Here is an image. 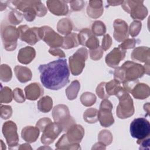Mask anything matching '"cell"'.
I'll return each instance as SVG.
<instances>
[{"instance_id": "cell-48", "label": "cell", "mask_w": 150, "mask_h": 150, "mask_svg": "<svg viewBox=\"0 0 150 150\" xmlns=\"http://www.w3.org/2000/svg\"><path fill=\"white\" fill-rule=\"evenodd\" d=\"M51 122H52V121L50 119H49L48 118H43L40 119L37 122V123L36 124V127H38L40 131L43 132V131L44 130L45 127Z\"/></svg>"}, {"instance_id": "cell-15", "label": "cell", "mask_w": 150, "mask_h": 150, "mask_svg": "<svg viewBox=\"0 0 150 150\" xmlns=\"http://www.w3.org/2000/svg\"><path fill=\"white\" fill-rule=\"evenodd\" d=\"M84 135V129L79 124H73L67 129L66 134L68 142L71 144H79Z\"/></svg>"}, {"instance_id": "cell-12", "label": "cell", "mask_w": 150, "mask_h": 150, "mask_svg": "<svg viewBox=\"0 0 150 150\" xmlns=\"http://www.w3.org/2000/svg\"><path fill=\"white\" fill-rule=\"evenodd\" d=\"M43 40L50 48L62 47L63 43V37L56 33L53 29L48 26L41 27Z\"/></svg>"}, {"instance_id": "cell-21", "label": "cell", "mask_w": 150, "mask_h": 150, "mask_svg": "<svg viewBox=\"0 0 150 150\" xmlns=\"http://www.w3.org/2000/svg\"><path fill=\"white\" fill-rule=\"evenodd\" d=\"M104 8L102 1H90L87 7V15L94 19H96L101 16Z\"/></svg>"}, {"instance_id": "cell-46", "label": "cell", "mask_w": 150, "mask_h": 150, "mask_svg": "<svg viewBox=\"0 0 150 150\" xmlns=\"http://www.w3.org/2000/svg\"><path fill=\"white\" fill-rule=\"evenodd\" d=\"M70 4V7L74 11H80L84 6L85 2L83 1H66Z\"/></svg>"}, {"instance_id": "cell-17", "label": "cell", "mask_w": 150, "mask_h": 150, "mask_svg": "<svg viewBox=\"0 0 150 150\" xmlns=\"http://www.w3.org/2000/svg\"><path fill=\"white\" fill-rule=\"evenodd\" d=\"M46 4L49 11L55 15H66L69 12L68 5L65 1H47Z\"/></svg>"}, {"instance_id": "cell-4", "label": "cell", "mask_w": 150, "mask_h": 150, "mask_svg": "<svg viewBox=\"0 0 150 150\" xmlns=\"http://www.w3.org/2000/svg\"><path fill=\"white\" fill-rule=\"evenodd\" d=\"M143 1H124L121 4L123 9L130 13L133 19L143 20L148 15L147 8Z\"/></svg>"}, {"instance_id": "cell-51", "label": "cell", "mask_w": 150, "mask_h": 150, "mask_svg": "<svg viewBox=\"0 0 150 150\" xmlns=\"http://www.w3.org/2000/svg\"><path fill=\"white\" fill-rule=\"evenodd\" d=\"M123 2V1H107V3L110 6H116L121 5Z\"/></svg>"}, {"instance_id": "cell-3", "label": "cell", "mask_w": 150, "mask_h": 150, "mask_svg": "<svg viewBox=\"0 0 150 150\" xmlns=\"http://www.w3.org/2000/svg\"><path fill=\"white\" fill-rule=\"evenodd\" d=\"M115 96L118 98L119 104L117 107V115L119 118H129L134 113L133 101L129 94L124 87H121Z\"/></svg>"}, {"instance_id": "cell-45", "label": "cell", "mask_w": 150, "mask_h": 150, "mask_svg": "<svg viewBox=\"0 0 150 150\" xmlns=\"http://www.w3.org/2000/svg\"><path fill=\"white\" fill-rule=\"evenodd\" d=\"M103 54V50L102 49L101 47H100V46L96 49L90 50V58L93 60H100L102 57Z\"/></svg>"}, {"instance_id": "cell-28", "label": "cell", "mask_w": 150, "mask_h": 150, "mask_svg": "<svg viewBox=\"0 0 150 150\" xmlns=\"http://www.w3.org/2000/svg\"><path fill=\"white\" fill-rule=\"evenodd\" d=\"M56 149H79L80 147L79 144H70L65 134H63L56 144Z\"/></svg>"}, {"instance_id": "cell-40", "label": "cell", "mask_w": 150, "mask_h": 150, "mask_svg": "<svg viewBox=\"0 0 150 150\" xmlns=\"http://www.w3.org/2000/svg\"><path fill=\"white\" fill-rule=\"evenodd\" d=\"M105 82H101L100 83L96 88V94L101 99H107L110 96L107 94L105 90Z\"/></svg>"}, {"instance_id": "cell-1", "label": "cell", "mask_w": 150, "mask_h": 150, "mask_svg": "<svg viewBox=\"0 0 150 150\" xmlns=\"http://www.w3.org/2000/svg\"><path fill=\"white\" fill-rule=\"evenodd\" d=\"M42 85L46 88L57 90L69 82L70 71L66 59H58L38 67Z\"/></svg>"}, {"instance_id": "cell-33", "label": "cell", "mask_w": 150, "mask_h": 150, "mask_svg": "<svg viewBox=\"0 0 150 150\" xmlns=\"http://www.w3.org/2000/svg\"><path fill=\"white\" fill-rule=\"evenodd\" d=\"M91 32L95 35L102 36L106 32V27L101 21H96L92 25Z\"/></svg>"}, {"instance_id": "cell-27", "label": "cell", "mask_w": 150, "mask_h": 150, "mask_svg": "<svg viewBox=\"0 0 150 150\" xmlns=\"http://www.w3.org/2000/svg\"><path fill=\"white\" fill-rule=\"evenodd\" d=\"M38 110L44 113L49 112L53 106V100L49 96H45L42 97L38 101Z\"/></svg>"}, {"instance_id": "cell-19", "label": "cell", "mask_w": 150, "mask_h": 150, "mask_svg": "<svg viewBox=\"0 0 150 150\" xmlns=\"http://www.w3.org/2000/svg\"><path fill=\"white\" fill-rule=\"evenodd\" d=\"M131 57L133 60L143 62L145 64H149V48L145 46L137 47L132 51Z\"/></svg>"}, {"instance_id": "cell-6", "label": "cell", "mask_w": 150, "mask_h": 150, "mask_svg": "<svg viewBox=\"0 0 150 150\" xmlns=\"http://www.w3.org/2000/svg\"><path fill=\"white\" fill-rule=\"evenodd\" d=\"M1 37L4 48L8 51L15 50L17 46V40L19 38L18 28L13 26L1 25Z\"/></svg>"}, {"instance_id": "cell-53", "label": "cell", "mask_w": 150, "mask_h": 150, "mask_svg": "<svg viewBox=\"0 0 150 150\" xmlns=\"http://www.w3.org/2000/svg\"><path fill=\"white\" fill-rule=\"evenodd\" d=\"M144 109L145 111H146L147 114H149V103H147L146 104H144Z\"/></svg>"}, {"instance_id": "cell-35", "label": "cell", "mask_w": 150, "mask_h": 150, "mask_svg": "<svg viewBox=\"0 0 150 150\" xmlns=\"http://www.w3.org/2000/svg\"><path fill=\"white\" fill-rule=\"evenodd\" d=\"M23 20V14L17 10H12L9 13L8 21L12 25H18Z\"/></svg>"}, {"instance_id": "cell-38", "label": "cell", "mask_w": 150, "mask_h": 150, "mask_svg": "<svg viewBox=\"0 0 150 150\" xmlns=\"http://www.w3.org/2000/svg\"><path fill=\"white\" fill-rule=\"evenodd\" d=\"M12 76L11 67L7 64H2L1 66V80L4 82H8L11 80Z\"/></svg>"}, {"instance_id": "cell-31", "label": "cell", "mask_w": 150, "mask_h": 150, "mask_svg": "<svg viewBox=\"0 0 150 150\" xmlns=\"http://www.w3.org/2000/svg\"><path fill=\"white\" fill-rule=\"evenodd\" d=\"M81 104L86 107H90L95 104L96 101V96L90 92H85L80 97Z\"/></svg>"}, {"instance_id": "cell-30", "label": "cell", "mask_w": 150, "mask_h": 150, "mask_svg": "<svg viewBox=\"0 0 150 150\" xmlns=\"http://www.w3.org/2000/svg\"><path fill=\"white\" fill-rule=\"evenodd\" d=\"M98 110L96 108L87 109L83 114L84 120L89 124H93L98 121Z\"/></svg>"}, {"instance_id": "cell-23", "label": "cell", "mask_w": 150, "mask_h": 150, "mask_svg": "<svg viewBox=\"0 0 150 150\" xmlns=\"http://www.w3.org/2000/svg\"><path fill=\"white\" fill-rule=\"evenodd\" d=\"M40 130L36 127L27 126L22 130V138L28 143H32L36 141L39 135Z\"/></svg>"}, {"instance_id": "cell-24", "label": "cell", "mask_w": 150, "mask_h": 150, "mask_svg": "<svg viewBox=\"0 0 150 150\" xmlns=\"http://www.w3.org/2000/svg\"><path fill=\"white\" fill-rule=\"evenodd\" d=\"M14 71L18 80L21 83L28 82L32 79V74L28 67L17 65L15 67Z\"/></svg>"}, {"instance_id": "cell-43", "label": "cell", "mask_w": 150, "mask_h": 150, "mask_svg": "<svg viewBox=\"0 0 150 150\" xmlns=\"http://www.w3.org/2000/svg\"><path fill=\"white\" fill-rule=\"evenodd\" d=\"M136 45V40L134 38L132 39H127L122 42L121 44H120L118 47L123 50L129 49L134 48Z\"/></svg>"}, {"instance_id": "cell-34", "label": "cell", "mask_w": 150, "mask_h": 150, "mask_svg": "<svg viewBox=\"0 0 150 150\" xmlns=\"http://www.w3.org/2000/svg\"><path fill=\"white\" fill-rule=\"evenodd\" d=\"M99 142L103 143L105 146L110 145L112 141V135L111 133L108 130H102L99 133L98 136Z\"/></svg>"}, {"instance_id": "cell-41", "label": "cell", "mask_w": 150, "mask_h": 150, "mask_svg": "<svg viewBox=\"0 0 150 150\" xmlns=\"http://www.w3.org/2000/svg\"><path fill=\"white\" fill-rule=\"evenodd\" d=\"M13 98L18 103H22L25 102V98L23 93V91L20 88H16L13 90Z\"/></svg>"}, {"instance_id": "cell-11", "label": "cell", "mask_w": 150, "mask_h": 150, "mask_svg": "<svg viewBox=\"0 0 150 150\" xmlns=\"http://www.w3.org/2000/svg\"><path fill=\"white\" fill-rule=\"evenodd\" d=\"M63 131L62 125L56 122H50L43 131L41 142L45 145L52 143L59 135Z\"/></svg>"}, {"instance_id": "cell-37", "label": "cell", "mask_w": 150, "mask_h": 150, "mask_svg": "<svg viewBox=\"0 0 150 150\" xmlns=\"http://www.w3.org/2000/svg\"><path fill=\"white\" fill-rule=\"evenodd\" d=\"M12 91L8 87H2L1 90V103H9L12 100Z\"/></svg>"}, {"instance_id": "cell-8", "label": "cell", "mask_w": 150, "mask_h": 150, "mask_svg": "<svg viewBox=\"0 0 150 150\" xmlns=\"http://www.w3.org/2000/svg\"><path fill=\"white\" fill-rule=\"evenodd\" d=\"M129 130L132 137L142 139L149 136L150 124L146 118H137L131 122Z\"/></svg>"}, {"instance_id": "cell-2", "label": "cell", "mask_w": 150, "mask_h": 150, "mask_svg": "<svg viewBox=\"0 0 150 150\" xmlns=\"http://www.w3.org/2000/svg\"><path fill=\"white\" fill-rule=\"evenodd\" d=\"M145 73L144 66L128 60L115 70L114 77L115 80L122 83L127 81L137 80Z\"/></svg>"}, {"instance_id": "cell-25", "label": "cell", "mask_w": 150, "mask_h": 150, "mask_svg": "<svg viewBox=\"0 0 150 150\" xmlns=\"http://www.w3.org/2000/svg\"><path fill=\"white\" fill-rule=\"evenodd\" d=\"M79 45L78 34L76 33H71L63 37V43L62 47L65 49H69L77 47Z\"/></svg>"}, {"instance_id": "cell-36", "label": "cell", "mask_w": 150, "mask_h": 150, "mask_svg": "<svg viewBox=\"0 0 150 150\" xmlns=\"http://www.w3.org/2000/svg\"><path fill=\"white\" fill-rule=\"evenodd\" d=\"M94 34L92 33L91 30L88 28L83 29L78 34V39L79 45L82 46H85L86 42L88 39Z\"/></svg>"}, {"instance_id": "cell-5", "label": "cell", "mask_w": 150, "mask_h": 150, "mask_svg": "<svg viewBox=\"0 0 150 150\" xmlns=\"http://www.w3.org/2000/svg\"><path fill=\"white\" fill-rule=\"evenodd\" d=\"M88 57V51L85 47L79 49L69 57V67L74 76H78L85 67V61Z\"/></svg>"}, {"instance_id": "cell-10", "label": "cell", "mask_w": 150, "mask_h": 150, "mask_svg": "<svg viewBox=\"0 0 150 150\" xmlns=\"http://www.w3.org/2000/svg\"><path fill=\"white\" fill-rule=\"evenodd\" d=\"M112 104L107 99H104L100 103L99 111H98V120L101 125L104 127H108L114 122V119L112 114Z\"/></svg>"}, {"instance_id": "cell-7", "label": "cell", "mask_w": 150, "mask_h": 150, "mask_svg": "<svg viewBox=\"0 0 150 150\" xmlns=\"http://www.w3.org/2000/svg\"><path fill=\"white\" fill-rule=\"evenodd\" d=\"M52 115L54 122L60 124L63 130H66L75 124V121L70 116L68 107L64 104L56 105L53 110Z\"/></svg>"}, {"instance_id": "cell-14", "label": "cell", "mask_w": 150, "mask_h": 150, "mask_svg": "<svg viewBox=\"0 0 150 150\" xmlns=\"http://www.w3.org/2000/svg\"><path fill=\"white\" fill-rule=\"evenodd\" d=\"M114 31L113 36L118 42H121L128 38V28L127 23L121 19H115L113 24Z\"/></svg>"}, {"instance_id": "cell-44", "label": "cell", "mask_w": 150, "mask_h": 150, "mask_svg": "<svg viewBox=\"0 0 150 150\" xmlns=\"http://www.w3.org/2000/svg\"><path fill=\"white\" fill-rule=\"evenodd\" d=\"M12 114V109L9 105H1V117L2 119L6 120L11 117Z\"/></svg>"}, {"instance_id": "cell-22", "label": "cell", "mask_w": 150, "mask_h": 150, "mask_svg": "<svg viewBox=\"0 0 150 150\" xmlns=\"http://www.w3.org/2000/svg\"><path fill=\"white\" fill-rule=\"evenodd\" d=\"M132 96L139 100L148 98L150 94V89L148 85L144 83H138L130 91Z\"/></svg>"}, {"instance_id": "cell-29", "label": "cell", "mask_w": 150, "mask_h": 150, "mask_svg": "<svg viewBox=\"0 0 150 150\" xmlns=\"http://www.w3.org/2000/svg\"><path fill=\"white\" fill-rule=\"evenodd\" d=\"M80 88V84L79 81L78 80L73 81L70 85L66 90V94L67 98L69 100H73L75 99L77 96Z\"/></svg>"}, {"instance_id": "cell-49", "label": "cell", "mask_w": 150, "mask_h": 150, "mask_svg": "<svg viewBox=\"0 0 150 150\" xmlns=\"http://www.w3.org/2000/svg\"><path fill=\"white\" fill-rule=\"evenodd\" d=\"M137 143L139 145V149H150L149 147V136L142 139H138Z\"/></svg>"}, {"instance_id": "cell-26", "label": "cell", "mask_w": 150, "mask_h": 150, "mask_svg": "<svg viewBox=\"0 0 150 150\" xmlns=\"http://www.w3.org/2000/svg\"><path fill=\"white\" fill-rule=\"evenodd\" d=\"M57 29L59 33L66 36L71 33V31L73 29L71 21L68 18H63L60 19L57 23Z\"/></svg>"}, {"instance_id": "cell-32", "label": "cell", "mask_w": 150, "mask_h": 150, "mask_svg": "<svg viewBox=\"0 0 150 150\" xmlns=\"http://www.w3.org/2000/svg\"><path fill=\"white\" fill-rule=\"evenodd\" d=\"M121 87L120 83L118 81L114 79L108 83H106L105 88L107 94L110 96L112 95H115L118 89Z\"/></svg>"}, {"instance_id": "cell-52", "label": "cell", "mask_w": 150, "mask_h": 150, "mask_svg": "<svg viewBox=\"0 0 150 150\" xmlns=\"http://www.w3.org/2000/svg\"><path fill=\"white\" fill-rule=\"evenodd\" d=\"M19 149H32L31 146L29 144H23L21 145V146L19 148Z\"/></svg>"}, {"instance_id": "cell-16", "label": "cell", "mask_w": 150, "mask_h": 150, "mask_svg": "<svg viewBox=\"0 0 150 150\" xmlns=\"http://www.w3.org/2000/svg\"><path fill=\"white\" fill-rule=\"evenodd\" d=\"M126 51L120 47L114 48L105 57L106 64L112 68L117 67L120 62L123 60L125 56Z\"/></svg>"}, {"instance_id": "cell-9", "label": "cell", "mask_w": 150, "mask_h": 150, "mask_svg": "<svg viewBox=\"0 0 150 150\" xmlns=\"http://www.w3.org/2000/svg\"><path fill=\"white\" fill-rule=\"evenodd\" d=\"M18 29L20 39L30 45H34L38 41L42 40V31L41 27L29 28L25 25L19 26Z\"/></svg>"}, {"instance_id": "cell-18", "label": "cell", "mask_w": 150, "mask_h": 150, "mask_svg": "<svg viewBox=\"0 0 150 150\" xmlns=\"http://www.w3.org/2000/svg\"><path fill=\"white\" fill-rule=\"evenodd\" d=\"M26 98L35 101L43 96L44 90L39 83H32L27 86L25 89Z\"/></svg>"}, {"instance_id": "cell-50", "label": "cell", "mask_w": 150, "mask_h": 150, "mask_svg": "<svg viewBox=\"0 0 150 150\" xmlns=\"http://www.w3.org/2000/svg\"><path fill=\"white\" fill-rule=\"evenodd\" d=\"M49 52L53 56H59L60 57H64L65 54L63 50L60 49L59 47L57 48H50Z\"/></svg>"}, {"instance_id": "cell-13", "label": "cell", "mask_w": 150, "mask_h": 150, "mask_svg": "<svg viewBox=\"0 0 150 150\" xmlns=\"http://www.w3.org/2000/svg\"><path fill=\"white\" fill-rule=\"evenodd\" d=\"M2 133L10 149L18 145L19 137L17 134L16 124L12 121L5 122L2 126Z\"/></svg>"}, {"instance_id": "cell-42", "label": "cell", "mask_w": 150, "mask_h": 150, "mask_svg": "<svg viewBox=\"0 0 150 150\" xmlns=\"http://www.w3.org/2000/svg\"><path fill=\"white\" fill-rule=\"evenodd\" d=\"M90 50H94L99 47V40L94 36L92 35L86 42L85 46Z\"/></svg>"}, {"instance_id": "cell-20", "label": "cell", "mask_w": 150, "mask_h": 150, "mask_svg": "<svg viewBox=\"0 0 150 150\" xmlns=\"http://www.w3.org/2000/svg\"><path fill=\"white\" fill-rule=\"evenodd\" d=\"M36 51L30 46H26L19 50L18 54V61L24 64L30 63L35 57Z\"/></svg>"}, {"instance_id": "cell-39", "label": "cell", "mask_w": 150, "mask_h": 150, "mask_svg": "<svg viewBox=\"0 0 150 150\" xmlns=\"http://www.w3.org/2000/svg\"><path fill=\"white\" fill-rule=\"evenodd\" d=\"M141 27L142 23L140 21H134L131 23L129 26L128 33L132 37L137 36L139 34L141 29Z\"/></svg>"}, {"instance_id": "cell-47", "label": "cell", "mask_w": 150, "mask_h": 150, "mask_svg": "<svg viewBox=\"0 0 150 150\" xmlns=\"http://www.w3.org/2000/svg\"><path fill=\"white\" fill-rule=\"evenodd\" d=\"M111 45H112V39L108 34H106L105 35H104L102 40L101 48L103 50L105 51L111 47Z\"/></svg>"}]
</instances>
